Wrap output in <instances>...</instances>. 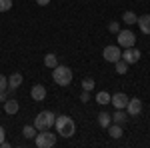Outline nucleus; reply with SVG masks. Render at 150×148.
Segmentation results:
<instances>
[{
	"instance_id": "obj_16",
	"label": "nucleus",
	"mask_w": 150,
	"mask_h": 148,
	"mask_svg": "<svg viewBox=\"0 0 150 148\" xmlns=\"http://www.w3.org/2000/svg\"><path fill=\"white\" fill-rule=\"evenodd\" d=\"M108 134H110L112 138H120V136H122V126L110 122V126H108Z\"/></svg>"
},
{
	"instance_id": "obj_10",
	"label": "nucleus",
	"mask_w": 150,
	"mask_h": 148,
	"mask_svg": "<svg viewBox=\"0 0 150 148\" xmlns=\"http://www.w3.org/2000/svg\"><path fill=\"white\" fill-rule=\"evenodd\" d=\"M30 96H32V100H36V102H42V100L46 98V88H44L42 84H36V86H32Z\"/></svg>"
},
{
	"instance_id": "obj_6",
	"label": "nucleus",
	"mask_w": 150,
	"mask_h": 148,
	"mask_svg": "<svg viewBox=\"0 0 150 148\" xmlns=\"http://www.w3.org/2000/svg\"><path fill=\"white\" fill-rule=\"evenodd\" d=\"M134 42H136L134 32H130V30H120V32H118V44L120 46L130 48V46H134Z\"/></svg>"
},
{
	"instance_id": "obj_29",
	"label": "nucleus",
	"mask_w": 150,
	"mask_h": 148,
	"mask_svg": "<svg viewBox=\"0 0 150 148\" xmlns=\"http://www.w3.org/2000/svg\"><path fill=\"white\" fill-rule=\"evenodd\" d=\"M4 134H6V132H4V128H2V126H0V144H2V142H4Z\"/></svg>"
},
{
	"instance_id": "obj_5",
	"label": "nucleus",
	"mask_w": 150,
	"mask_h": 148,
	"mask_svg": "<svg viewBox=\"0 0 150 148\" xmlns=\"http://www.w3.org/2000/svg\"><path fill=\"white\" fill-rule=\"evenodd\" d=\"M102 56H104V60L106 62H118L120 58H122V52H120V48L118 46H114V44H110V46H106L102 50Z\"/></svg>"
},
{
	"instance_id": "obj_15",
	"label": "nucleus",
	"mask_w": 150,
	"mask_h": 148,
	"mask_svg": "<svg viewBox=\"0 0 150 148\" xmlns=\"http://www.w3.org/2000/svg\"><path fill=\"white\" fill-rule=\"evenodd\" d=\"M96 118H98V124L102 126V128H108V126H110V122H112V116H110L108 112H100Z\"/></svg>"
},
{
	"instance_id": "obj_4",
	"label": "nucleus",
	"mask_w": 150,
	"mask_h": 148,
	"mask_svg": "<svg viewBox=\"0 0 150 148\" xmlns=\"http://www.w3.org/2000/svg\"><path fill=\"white\" fill-rule=\"evenodd\" d=\"M34 144L38 148H50L56 144V134H52L50 130H40V134L36 132L34 136Z\"/></svg>"
},
{
	"instance_id": "obj_21",
	"label": "nucleus",
	"mask_w": 150,
	"mask_h": 148,
	"mask_svg": "<svg viewBox=\"0 0 150 148\" xmlns=\"http://www.w3.org/2000/svg\"><path fill=\"white\" fill-rule=\"evenodd\" d=\"M36 132H38V130H36V126H30V124H26V126L22 128L24 138H34V136H36Z\"/></svg>"
},
{
	"instance_id": "obj_25",
	"label": "nucleus",
	"mask_w": 150,
	"mask_h": 148,
	"mask_svg": "<svg viewBox=\"0 0 150 148\" xmlns=\"http://www.w3.org/2000/svg\"><path fill=\"white\" fill-rule=\"evenodd\" d=\"M0 90H8V78L4 74H0Z\"/></svg>"
},
{
	"instance_id": "obj_14",
	"label": "nucleus",
	"mask_w": 150,
	"mask_h": 148,
	"mask_svg": "<svg viewBox=\"0 0 150 148\" xmlns=\"http://www.w3.org/2000/svg\"><path fill=\"white\" fill-rule=\"evenodd\" d=\"M4 110H6V114H16L18 110H20V104L10 98V100H6V102H4Z\"/></svg>"
},
{
	"instance_id": "obj_23",
	"label": "nucleus",
	"mask_w": 150,
	"mask_h": 148,
	"mask_svg": "<svg viewBox=\"0 0 150 148\" xmlns=\"http://www.w3.org/2000/svg\"><path fill=\"white\" fill-rule=\"evenodd\" d=\"M12 8V0H0V12H8Z\"/></svg>"
},
{
	"instance_id": "obj_7",
	"label": "nucleus",
	"mask_w": 150,
	"mask_h": 148,
	"mask_svg": "<svg viewBox=\"0 0 150 148\" xmlns=\"http://www.w3.org/2000/svg\"><path fill=\"white\" fill-rule=\"evenodd\" d=\"M122 60H126L128 64H136V62L140 60V50H138V48H134V46L124 48V52H122Z\"/></svg>"
},
{
	"instance_id": "obj_26",
	"label": "nucleus",
	"mask_w": 150,
	"mask_h": 148,
	"mask_svg": "<svg viewBox=\"0 0 150 148\" xmlns=\"http://www.w3.org/2000/svg\"><path fill=\"white\" fill-rule=\"evenodd\" d=\"M90 100V92L88 90H82V94H80V102H88Z\"/></svg>"
},
{
	"instance_id": "obj_11",
	"label": "nucleus",
	"mask_w": 150,
	"mask_h": 148,
	"mask_svg": "<svg viewBox=\"0 0 150 148\" xmlns=\"http://www.w3.org/2000/svg\"><path fill=\"white\" fill-rule=\"evenodd\" d=\"M112 122L114 124H126L128 122V112H124V108H116V112L112 114Z\"/></svg>"
},
{
	"instance_id": "obj_19",
	"label": "nucleus",
	"mask_w": 150,
	"mask_h": 148,
	"mask_svg": "<svg viewBox=\"0 0 150 148\" xmlns=\"http://www.w3.org/2000/svg\"><path fill=\"white\" fill-rule=\"evenodd\" d=\"M114 64H116V72H118V74H126V72H128V66H130L126 60H122V58H120L118 62H114Z\"/></svg>"
},
{
	"instance_id": "obj_24",
	"label": "nucleus",
	"mask_w": 150,
	"mask_h": 148,
	"mask_svg": "<svg viewBox=\"0 0 150 148\" xmlns=\"http://www.w3.org/2000/svg\"><path fill=\"white\" fill-rule=\"evenodd\" d=\"M108 30H110V32H114V34H118V32H120V24L112 20V22L108 24Z\"/></svg>"
},
{
	"instance_id": "obj_9",
	"label": "nucleus",
	"mask_w": 150,
	"mask_h": 148,
	"mask_svg": "<svg viewBox=\"0 0 150 148\" xmlns=\"http://www.w3.org/2000/svg\"><path fill=\"white\" fill-rule=\"evenodd\" d=\"M110 102L114 104V108H126L128 96L124 94V92H116V94H112V96H110Z\"/></svg>"
},
{
	"instance_id": "obj_28",
	"label": "nucleus",
	"mask_w": 150,
	"mask_h": 148,
	"mask_svg": "<svg viewBox=\"0 0 150 148\" xmlns=\"http://www.w3.org/2000/svg\"><path fill=\"white\" fill-rule=\"evenodd\" d=\"M36 4H38V6H48L50 0H36Z\"/></svg>"
},
{
	"instance_id": "obj_22",
	"label": "nucleus",
	"mask_w": 150,
	"mask_h": 148,
	"mask_svg": "<svg viewBox=\"0 0 150 148\" xmlns=\"http://www.w3.org/2000/svg\"><path fill=\"white\" fill-rule=\"evenodd\" d=\"M94 86H96V82H94L92 78H84L82 80V90H94Z\"/></svg>"
},
{
	"instance_id": "obj_20",
	"label": "nucleus",
	"mask_w": 150,
	"mask_h": 148,
	"mask_svg": "<svg viewBox=\"0 0 150 148\" xmlns=\"http://www.w3.org/2000/svg\"><path fill=\"white\" fill-rule=\"evenodd\" d=\"M122 20H124V22H126L128 26H130V24H136V20H138V16H136V14H134L132 10H128V12H124Z\"/></svg>"
},
{
	"instance_id": "obj_17",
	"label": "nucleus",
	"mask_w": 150,
	"mask_h": 148,
	"mask_svg": "<svg viewBox=\"0 0 150 148\" xmlns=\"http://www.w3.org/2000/svg\"><path fill=\"white\" fill-rule=\"evenodd\" d=\"M44 66H46V68H56L58 66V56L56 54H46V56H44Z\"/></svg>"
},
{
	"instance_id": "obj_3",
	"label": "nucleus",
	"mask_w": 150,
	"mask_h": 148,
	"mask_svg": "<svg viewBox=\"0 0 150 148\" xmlns=\"http://www.w3.org/2000/svg\"><path fill=\"white\" fill-rule=\"evenodd\" d=\"M52 80L58 86H68L72 82V70L68 66H56V68H52Z\"/></svg>"
},
{
	"instance_id": "obj_8",
	"label": "nucleus",
	"mask_w": 150,
	"mask_h": 148,
	"mask_svg": "<svg viewBox=\"0 0 150 148\" xmlns=\"http://www.w3.org/2000/svg\"><path fill=\"white\" fill-rule=\"evenodd\" d=\"M126 110H128L130 116H138V114L142 112V100H140V98H128Z\"/></svg>"
},
{
	"instance_id": "obj_27",
	"label": "nucleus",
	"mask_w": 150,
	"mask_h": 148,
	"mask_svg": "<svg viewBox=\"0 0 150 148\" xmlns=\"http://www.w3.org/2000/svg\"><path fill=\"white\" fill-rule=\"evenodd\" d=\"M8 98H6V90H0V102H6Z\"/></svg>"
},
{
	"instance_id": "obj_12",
	"label": "nucleus",
	"mask_w": 150,
	"mask_h": 148,
	"mask_svg": "<svg viewBox=\"0 0 150 148\" xmlns=\"http://www.w3.org/2000/svg\"><path fill=\"white\" fill-rule=\"evenodd\" d=\"M22 74L20 72H14V74H10L8 76V90H16L20 84H22Z\"/></svg>"
},
{
	"instance_id": "obj_1",
	"label": "nucleus",
	"mask_w": 150,
	"mask_h": 148,
	"mask_svg": "<svg viewBox=\"0 0 150 148\" xmlns=\"http://www.w3.org/2000/svg\"><path fill=\"white\" fill-rule=\"evenodd\" d=\"M54 126H56V132L60 134V136L64 138H72L74 136V132H76V124H74V120L70 118V116H56V122H54Z\"/></svg>"
},
{
	"instance_id": "obj_18",
	"label": "nucleus",
	"mask_w": 150,
	"mask_h": 148,
	"mask_svg": "<svg viewBox=\"0 0 150 148\" xmlns=\"http://www.w3.org/2000/svg\"><path fill=\"white\" fill-rule=\"evenodd\" d=\"M96 102L98 104H110V94H108V92L106 90H102V92H98V94H96Z\"/></svg>"
},
{
	"instance_id": "obj_2",
	"label": "nucleus",
	"mask_w": 150,
	"mask_h": 148,
	"mask_svg": "<svg viewBox=\"0 0 150 148\" xmlns=\"http://www.w3.org/2000/svg\"><path fill=\"white\" fill-rule=\"evenodd\" d=\"M54 122H56V114L50 112V110H42V112L34 118L36 130H50V128L54 126Z\"/></svg>"
},
{
	"instance_id": "obj_13",
	"label": "nucleus",
	"mask_w": 150,
	"mask_h": 148,
	"mask_svg": "<svg viewBox=\"0 0 150 148\" xmlns=\"http://www.w3.org/2000/svg\"><path fill=\"white\" fill-rule=\"evenodd\" d=\"M136 24L140 26V30H142V34H150V14H144V16H140Z\"/></svg>"
}]
</instances>
